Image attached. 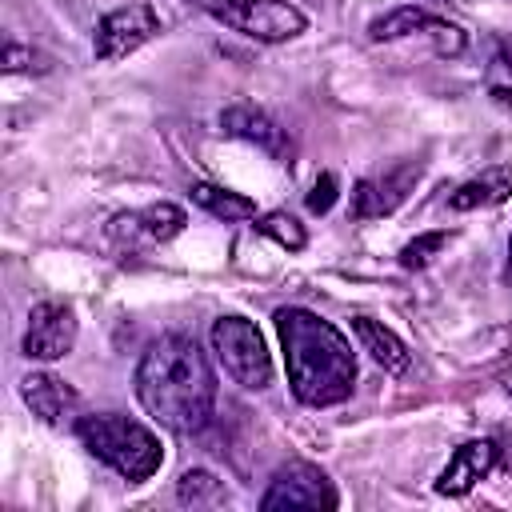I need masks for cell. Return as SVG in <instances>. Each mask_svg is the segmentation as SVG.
<instances>
[{
    "label": "cell",
    "instance_id": "1",
    "mask_svg": "<svg viewBox=\"0 0 512 512\" xmlns=\"http://www.w3.org/2000/svg\"><path fill=\"white\" fill-rule=\"evenodd\" d=\"M136 400L168 432L192 436L216 412V372L192 336H160L136 364Z\"/></svg>",
    "mask_w": 512,
    "mask_h": 512
},
{
    "label": "cell",
    "instance_id": "2",
    "mask_svg": "<svg viewBox=\"0 0 512 512\" xmlns=\"http://www.w3.org/2000/svg\"><path fill=\"white\" fill-rule=\"evenodd\" d=\"M272 320L280 332L292 396L308 408L348 400L356 388V356L344 332L308 308H276Z\"/></svg>",
    "mask_w": 512,
    "mask_h": 512
},
{
    "label": "cell",
    "instance_id": "3",
    "mask_svg": "<svg viewBox=\"0 0 512 512\" xmlns=\"http://www.w3.org/2000/svg\"><path fill=\"white\" fill-rule=\"evenodd\" d=\"M76 436L80 444L104 460L112 472H120L128 484H144L160 472L164 464V448L160 436L152 428H144L140 420L116 416V412H96V416H80L76 420Z\"/></svg>",
    "mask_w": 512,
    "mask_h": 512
},
{
    "label": "cell",
    "instance_id": "4",
    "mask_svg": "<svg viewBox=\"0 0 512 512\" xmlns=\"http://www.w3.org/2000/svg\"><path fill=\"white\" fill-rule=\"evenodd\" d=\"M200 8L260 44H284L308 28V16L288 0H200Z\"/></svg>",
    "mask_w": 512,
    "mask_h": 512
},
{
    "label": "cell",
    "instance_id": "5",
    "mask_svg": "<svg viewBox=\"0 0 512 512\" xmlns=\"http://www.w3.org/2000/svg\"><path fill=\"white\" fill-rule=\"evenodd\" d=\"M212 352L240 388L260 392V388L272 384V356H268V344H264V336L252 320L220 316L212 324Z\"/></svg>",
    "mask_w": 512,
    "mask_h": 512
},
{
    "label": "cell",
    "instance_id": "6",
    "mask_svg": "<svg viewBox=\"0 0 512 512\" xmlns=\"http://www.w3.org/2000/svg\"><path fill=\"white\" fill-rule=\"evenodd\" d=\"M340 504L332 480L324 476V468L308 464V460H292L284 464L268 492L260 496V512H280V508H320V512H332Z\"/></svg>",
    "mask_w": 512,
    "mask_h": 512
},
{
    "label": "cell",
    "instance_id": "7",
    "mask_svg": "<svg viewBox=\"0 0 512 512\" xmlns=\"http://www.w3.org/2000/svg\"><path fill=\"white\" fill-rule=\"evenodd\" d=\"M156 32H160V16H156L152 4H124V8H112L96 24L92 52H96L100 64H112V60H124L136 48H144Z\"/></svg>",
    "mask_w": 512,
    "mask_h": 512
},
{
    "label": "cell",
    "instance_id": "8",
    "mask_svg": "<svg viewBox=\"0 0 512 512\" xmlns=\"http://www.w3.org/2000/svg\"><path fill=\"white\" fill-rule=\"evenodd\" d=\"M76 312L64 300H40L28 312V332H24V356L28 360H64L76 348Z\"/></svg>",
    "mask_w": 512,
    "mask_h": 512
},
{
    "label": "cell",
    "instance_id": "9",
    "mask_svg": "<svg viewBox=\"0 0 512 512\" xmlns=\"http://www.w3.org/2000/svg\"><path fill=\"white\" fill-rule=\"evenodd\" d=\"M408 32H428V36H436V52H440V56H460V52H464V32H460L456 24H448V20H440V16L424 12V8H412V4L392 8V12H384V16H376V20L368 24V36H372L376 44H380V40H400V36H408Z\"/></svg>",
    "mask_w": 512,
    "mask_h": 512
},
{
    "label": "cell",
    "instance_id": "10",
    "mask_svg": "<svg viewBox=\"0 0 512 512\" xmlns=\"http://www.w3.org/2000/svg\"><path fill=\"white\" fill-rule=\"evenodd\" d=\"M420 180V160L416 164H400V168H388L384 176H364L356 188H352V216L356 220H376V216H388L396 212L412 184Z\"/></svg>",
    "mask_w": 512,
    "mask_h": 512
},
{
    "label": "cell",
    "instance_id": "11",
    "mask_svg": "<svg viewBox=\"0 0 512 512\" xmlns=\"http://www.w3.org/2000/svg\"><path fill=\"white\" fill-rule=\"evenodd\" d=\"M220 128H224V136L248 140V144H256L260 152H268L272 160H280V164H288V156H292L288 132H284L268 112H260V108H252V104H232V108H224V112H220Z\"/></svg>",
    "mask_w": 512,
    "mask_h": 512
},
{
    "label": "cell",
    "instance_id": "12",
    "mask_svg": "<svg viewBox=\"0 0 512 512\" xmlns=\"http://www.w3.org/2000/svg\"><path fill=\"white\" fill-rule=\"evenodd\" d=\"M496 460H500L496 440H464V444L448 456V464L440 468L436 492H440V496H468V492L496 468Z\"/></svg>",
    "mask_w": 512,
    "mask_h": 512
},
{
    "label": "cell",
    "instance_id": "13",
    "mask_svg": "<svg viewBox=\"0 0 512 512\" xmlns=\"http://www.w3.org/2000/svg\"><path fill=\"white\" fill-rule=\"evenodd\" d=\"M20 396L32 408V416H40L44 424H64L80 404V396L52 372H28L20 380Z\"/></svg>",
    "mask_w": 512,
    "mask_h": 512
},
{
    "label": "cell",
    "instance_id": "14",
    "mask_svg": "<svg viewBox=\"0 0 512 512\" xmlns=\"http://www.w3.org/2000/svg\"><path fill=\"white\" fill-rule=\"evenodd\" d=\"M512 196V164H492L484 168L480 176L464 180L452 196H448V208L452 212H476V208H496Z\"/></svg>",
    "mask_w": 512,
    "mask_h": 512
},
{
    "label": "cell",
    "instance_id": "15",
    "mask_svg": "<svg viewBox=\"0 0 512 512\" xmlns=\"http://www.w3.org/2000/svg\"><path fill=\"white\" fill-rule=\"evenodd\" d=\"M352 332H356V340H360V348L384 368V372H392V376H404L408 372V364H412V352H408V344L392 332V328H384L380 320H368V316H356L352 320Z\"/></svg>",
    "mask_w": 512,
    "mask_h": 512
},
{
    "label": "cell",
    "instance_id": "16",
    "mask_svg": "<svg viewBox=\"0 0 512 512\" xmlns=\"http://www.w3.org/2000/svg\"><path fill=\"white\" fill-rule=\"evenodd\" d=\"M120 220L128 224V232H140V236H144V240H152V244H164V240L180 236V232H184V224H188L184 208H180V204H172V200L148 204L144 212H136V216H120Z\"/></svg>",
    "mask_w": 512,
    "mask_h": 512
},
{
    "label": "cell",
    "instance_id": "17",
    "mask_svg": "<svg viewBox=\"0 0 512 512\" xmlns=\"http://www.w3.org/2000/svg\"><path fill=\"white\" fill-rule=\"evenodd\" d=\"M192 204H200L216 220H256V204L248 196L216 188V184H192Z\"/></svg>",
    "mask_w": 512,
    "mask_h": 512
},
{
    "label": "cell",
    "instance_id": "18",
    "mask_svg": "<svg viewBox=\"0 0 512 512\" xmlns=\"http://www.w3.org/2000/svg\"><path fill=\"white\" fill-rule=\"evenodd\" d=\"M256 232L268 236V240H276V244L288 248V252H300V248L308 244L304 224H300L296 216H288V212H264V216L256 220Z\"/></svg>",
    "mask_w": 512,
    "mask_h": 512
},
{
    "label": "cell",
    "instance_id": "19",
    "mask_svg": "<svg viewBox=\"0 0 512 512\" xmlns=\"http://www.w3.org/2000/svg\"><path fill=\"white\" fill-rule=\"evenodd\" d=\"M452 240V232H424V236H416V240H408L404 248H400V264L408 268V272H416V268H428L440 252H444V244Z\"/></svg>",
    "mask_w": 512,
    "mask_h": 512
},
{
    "label": "cell",
    "instance_id": "20",
    "mask_svg": "<svg viewBox=\"0 0 512 512\" xmlns=\"http://www.w3.org/2000/svg\"><path fill=\"white\" fill-rule=\"evenodd\" d=\"M220 492H224V488H220V480H216L212 472H204V468L184 472V476H180V484H176L180 504H208V500H216Z\"/></svg>",
    "mask_w": 512,
    "mask_h": 512
},
{
    "label": "cell",
    "instance_id": "21",
    "mask_svg": "<svg viewBox=\"0 0 512 512\" xmlns=\"http://www.w3.org/2000/svg\"><path fill=\"white\" fill-rule=\"evenodd\" d=\"M52 60L24 44H4V72H48Z\"/></svg>",
    "mask_w": 512,
    "mask_h": 512
},
{
    "label": "cell",
    "instance_id": "22",
    "mask_svg": "<svg viewBox=\"0 0 512 512\" xmlns=\"http://www.w3.org/2000/svg\"><path fill=\"white\" fill-rule=\"evenodd\" d=\"M336 188H340V184H336V176H332V172H320V176H316V184H312V192H308V208L324 216V212L336 204V196H340Z\"/></svg>",
    "mask_w": 512,
    "mask_h": 512
},
{
    "label": "cell",
    "instance_id": "23",
    "mask_svg": "<svg viewBox=\"0 0 512 512\" xmlns=\"http://www.w3.org/2000/svg\"><path fill=\"white\" fill-rule=\"evenodd\" d=\"M496 56H500V64L512 72V40H496Z\"/></svg>",
    "mask_w": 512,
    "mask_h": 512
},
{
    "label": "cell",
    "instance_id": "24",
    "mask_svg": "<svg viewBox=\"0 0 512 512\" xmlns=\"http://www.w3.org/2000/svg\"><path fill=\"white\" fill-rule=\"evenodd\" d=\"M492 96H496V104H512V92L508 88H492Z\"/></svg>",
    "mask_w": 512,
    "mask_h": 512
},
{
    "label": "cell",
    "instance_id": "25",
    "mask_svg": "<svg viewBox=\"0 0 512 512\" xmlns=\"http://www.w3.org/2000/svg\"><path fill=\"white\" fill-rule=\"evenodd\" d=\"M508 276H512V236H508Z\"/></svg>",
    "mask_w": 512,
    "mask_h": 512
}]
</instances>
